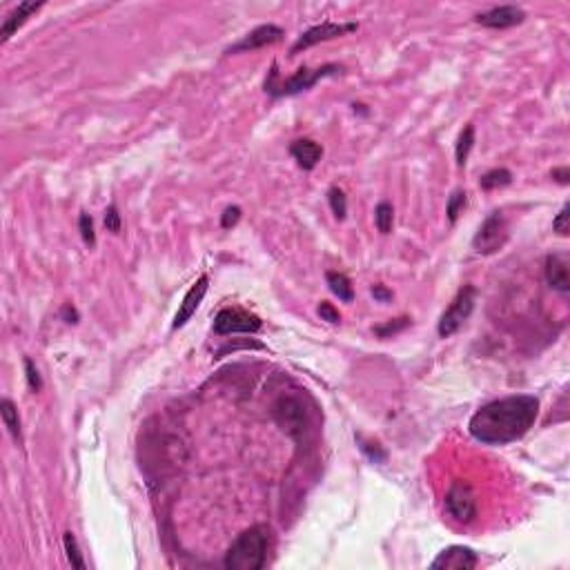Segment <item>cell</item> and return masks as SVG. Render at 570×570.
<instances>
[{
	"instance_id": "6da1fadb",
	"label": "cell",
	"mask_w": 570,
	"mask_h": 570,
	"mask_svg": "<svg viewBox=\"0 0 570 570\" xmlns=\"http://www.w3.org/2000/svg\"><path fill=\"white\" fill-rule=\"evenodd\" d=\"M539 399L533 394H512L481 405L472 414L468 432L486 445H506L521 439L535 425Z\"/></svg>"
},
{
	"instance_id": "7a4b0ae2",
	"label": "cell",
	"mask_w": 570,
	"mask_h": 570,
	"mask_svg": "<svg viewBox=\"0 0 570 570\" xmlns=\"http://www.w3.org/2000/svg\"><path fill=\"white\" fill-rule=\"evenodd\" d=\"M268 548H270V528L265 524L250 526L227 548V553L223 557V566L227 570H261L268 564Z\"/></svg>"
},
{
	"instance_id": "3957f363",
	"label": "cell",
	"mask_w": 570,
	"mask_h": 570,
	"mask_svg": "<svg viewBox=\"0 0 570 570\" xmlns=\"http://www.w3.org/2000/svg\"><path fill=\"white\" fill-rule=\"evenodd\" d=\"M344 72L341 65H323L319 70H308V67H301L297 70L288 78H281V74L277 70V65H272L270 70V76L265 78V85L263 89L265 94H270L272 98H281V96H294V94H301L310 87H315V85L321 81V78H328V76H337Z\"/></svg>"
},
{
	"instance_id": "277c9868",
	"label": "cell",
	"mask_w": 570,
	"mask_h": 570,
	"mask_svg": "<svg viewBox=\"0 0 570 570\" xmlns=\"http://www.w3.org/2000/svg\"><path fill=\"white\" fill-rule=\"evenodd\" d=\"M272 416L281 430L294 441H308L312 430V419L306 401L299 394H281L272 403Z\"/></svg>"
},
{
	"instance_id": "5b68a950",
	"label": "cell",
	"mask_w": 570,
	"mask_h": 570,
	"mask_svg": "<svg viewBox=\"0 0 570 570\" xmlns=\"http://www.w3.org/2000/svg\"><path fill=\"white\" fill-rule=\"evenodd\" d=\"M474 297H477V290L472 285H463V288L457 292V297L452 299V303L439 319V326H436V332H439L441 339H448L457 332L465 321L470 319L472 310H474Z\"/></svg>"
},
{
	"instance_id": "8992f818",
	"label": "cell",
	"mask_w": 570,
	"mask_h": 570,
	"mask_svg": "<svg viewBox=\"0 0 570 570\" xmlns=\"http://www.w3.org/2000/svg\"><path fill=\"white\" fill-rule=\"evenodd\" d=\"M508 241V225L501 212H492L486 221L481 223L472 239V250L477 254H495Z\"/></svg>"
},
{
	"instance_id": "52a82bcc",
	"label": "cell",
	"mask_w": 570,
	"mask_h": 570,
	"mask_svg": "<svg viewBox=\"0 0 570 570\" xmlns=\"http://www.w3.org/2000/svg\"><path fill=\"white\" fill-rule=\"evenodd\" d=\"M445 510L459 524H470L477 517V495L465 481H454L445 492Z\"/></svg>"
},
{
	"instance_id": "ba28073f",
	"label": "cell",
	"mask_w": 570,
	"mask_h": 570,
	"mask_svg": "<svg viewBox=\"0 0 570 570\" xmlns=\"http://www.w3.org/2000/svg\"><path fill=\"white\" fill-rule=\"evenodd\" d=\"M263 328V321L241 308H223L214 317V332L216 335H236V332H259Z\"/></svg>"
},
{
	"instance_id": "9c48e42d",
	"label": "cell",
	"mask_w": 570,
	"mask_h": 570,
	"mask_svg": "<svg viewBox=\"0 0 570 570\" xmlns=\"http://www.w3.org/2000/svg\"><path fill=\"white\" fill-rule=\"evenodd\" d=\"M352 32H357V23H330V21L321 23L317 27H312V30L303 32L297 38V43H294L290 50V56H297L303 50H308V47H315L326 41H335V38H341V36L352 34Z\"/></svg>"
},
{
	"instance_id": "30bf717a",
	"label": "cell",
	"mask_w": 570,
	"mask_h": 570,
	"mask_svg": "<svg viewBox=\"0 0 570 570\" xmlns=\"http://www.w3.org/2000/svg\"><path fill=\"white\" fill-rule=\"evenodd\" d=\"M479 557L468 546H448L432 559L430 568L434 570H472L477 568Z\"/></svg>"
},
{
	"instance_id": "8fae6325",
	"label": "cell",
	"mask_w": 570,
	"mask_h": 570,
	"mask_svg": "<svg viewBox=\"0 0 570 570\" xmlns=\"http://www.w3.org/2000/svg\"><path fill=\"white\" fill-rule=\"evenodd\" d=\"M283 30L279 25H261L252 30L250 34H245L239 43H234L232 47H227V54H239V52H254L261 50V47H268L279 43L283 38Z\"/></svg>"
},
{
	"instance_id": "7c38bea8",
	"label": "cell",
	"mask_w": 570,
	"mask_h": 570,
	"mask_svg": "<svg viewBox=\"0 0 570 570\" xmlns=\"http://www.w3.org/2000/svg\"><path fill=\"white\" fill-rule=\"evenodd\" d=\"M474 21L481 27H488V30H510V27H517L526 21V12L515 5H503L479 14Z\"/></svg>"
},
{
	"instance_id": "4fadbf2b",
	"label": "cell",
	"mask_w": 570,
	"mask_h": 570,
	"mask_svg": "<svg viewBox=\"0 0 570 570\" xmlns=\"http://www.w3.org/2000/svg\"><path fill=\"white\" fill-rule=\"evenodd\" d=\"M207 288H210V277H207V274H201V277L196 279V283L192 285V288L187 290V294L183 297V303L178 306V312H176V317H174V321H172V328H174V330L183 328L185 323L194 317V312L198 310V306H201L203 297L207 294Z\"/></svg>"
},
{
	"instance_id": "5bb4252c",
	"label": "cell",
	"mask_w": 570,
	"mask_h": 570,
	"mask_svg": "<svg viewBox=\"0 0 570 570\" xmlns=\"http://www.w3.org/2000/svg\"><path fill=\"white\" fill-rule=\"evenodd\" d=\"M43 7L45 3H21L18 7H14L3 21V27H0V43H7L18 32V27H23L27 23V18L34 16Z\"/></svg>"
},
{
	"instance_id": "9a60e30c",
	"label": "cell",
	"mask_w": 570,
	"mask_h": 570,
	"mask_svg": "<svg viewBox=\"0 0 570 570\" xmlns=\"http://www.w3.org/2000/svg\"><path fill=\"white\" fill-rule=\"evenodd\" d=\"M290 154L303 169H315L323 156V147L312 138H299L290 145Z\"/></svg>"
},
{
	"instance_id": "2e32d148",
	"label": "cell",
	"mask_w": 570,
	"mask_h": 570,
	"mask_svg": "<svg viewBox=\"0 0 570 570\" xmlns=\"http://www.w3.org/2000/svg\"><path fill=\"white\" fill-rule=\"evenodd\" d=\"M546 281L553 290H559V292H568L570 290V274H568V263L562 259V256H548L546 259Z\"/></svg>"
},
{
	"instance_id": "e0dca14e",
	"label": "cell",
	"mask_w": 570,
	"mask_h": 570,
	"mask_svg": "<svg viewBox=\"0 0 570 570\" xmlns=\"http://www.w3.org/2000/svg\"><path fill=\"white\" fill-rule=\"evenodd\" d=\"M326 281H328L330 292L335 294V297H339V301H344V303H352L355 301L352 281H350L344 272H328L326 274Z\"/></svg>"
},
{
	"instance_id": "ac0fdd59",
	"label": "cell",
	"mask_w": 570,
	"mask_h": 570,
	"mask_svg": "<svg viewBox=\"0 0 570 570\" xmlns=\"http://www.w3.org/2000/svg\"><path fill=\"white\" fill-rule=\"evenodd\" d=\"M0 414H3V421H5V427L9 430V434H12L14 439L21 443L23 441L21 419H18V410H16L12 399H3V401H0Z\"/></svg>"
},
{
	"instance_id": "d6986e66",
	"label": "cell",
	"mask_w": 570,
	"mask_h": 570,
	"mask_svg": "<svg viewBox=\"0 0 570 570\" xmlns=\"http://www.w3.org/2000/svg\"><path fill=\"white\" fill-rule=\"evenodd\" d=\"M472 147H474V125H465L461 129L459 138H457V145H454V158H457L459 167L465 165V160H468Z\"/></svg>"
},
{
	"instance_id": "ffe728a7",
	"label": "cell",
	"mask_w": 570,
	"mask_h": 570,
	"mask_svg": "<svg viewBox=\"0 0 570 570\" xmlns=\"http://www.w3.org/2000/svg\"><path fill=\"white\" fill-rule=\"evenodd\" d=\"M510 183H512V172L506 167H495L479 178V185L483 189H497V187H506Z\"/></svg>"
},
{
	"instance_id": "44dd1931",
	"label": "cell",
	"mask_w": 570,
	"mask_h": 570,
	"mask_svg": "<svg viewBox=\"0 0 570 570\" xmlns=\"http://www.w3.org/2000/svg\"><path fill=\"white\" fill-rule=\"evenodd\" d=\"M394 223V210L388 201H381L374 207V225L381 234H390Z\"/></svg>"
},
{
	"instance_id": "7402d4cb",
	"label": "cell",
	"mask_w": 570,
	"mask_h": 570,
	"mask_svg": "<svg viewBox=\"0 0 570 570\" xmlns=\"http://www.w3.org/2000/svg\"><path fill=\"white\" fill-rule=\"evenodd\" d=\"M63 546H65V555H67V562L74 568H78V570L87 568V564H85V559H83L81 548H78V541H76V537L72 533H65L63 535Z\"/></svg>"
},
{
	"instance_id": "603a6c76",
	"label": "cell",
	"mask_w": 570,
	"mask_h": 570,
	"mask_svg": "<svg viewBox=\"0 0 570 570\" xmlns=\"http://www.w3.org/2000/svg\"><path fill=\"white\" fill-rule=\"evenodd\" d=\"M328 203H330V210L335 214L339 221H344L346 214H348V198L344 194V189L339 187H330L328 189Z\"/></svg>"
},
{
	"instance_id": "cb8c5ba5",
	"label": "cell",
	"mask_w": 570,
	"mask_h": 570,
	"mask_svg": "<svg viewBox=\"0 0 570 570\" xmlns=\"http://www.w3.org/2000/svg\"><path fill=\"white\" fill-rule=\"evenodd\" d=\"M410 323H412V319L399 317V319H394V321L383 323V326H377V328H374V335H377L379 339H390L392 335H399V332H403L408 326H410Z\"/></svg>"
},
{
	"instance_id": "d4e9b609",
	"label": "cell",
	"mask_w": 570,
	"mask_h": 570,
	"mask_svg": "<svg viewBox=\"0 0 570 570\" xmlns=\"http://www.w3.org/2000/svg\"><path fill=\"white\" fill-rule=\"evenodd\" d=\"M465 203H468V194L465 192H452V196L448 198V205H445V214H448V221L450 223H457L459 214L463 212Z\"/></svg>"
},
{
	"instance_id": "484cf974",
	"label": "cell",
	"mask_w": 570,
	"mask_h": 570,
	"mask_svg": "<svg viewBox=\"0 0 570 570\" xmlns=\"http://www.w3.org/2000/svg\"><path fill=\"white\" fill-rule=\"evenodd\" d=\"M357 441H359V448L368 454V459H370V461H374V463H383V461L388 459L386 450H381V445H379V443L366 441L363 436H357Z\"/></svg>"
},
{
	"instance_id": "4316f807",
	"label": "cell",
	"mask_w": 570,
	"mask_h": 570,
	"mask_svg": "<svg viewBox=\"0 0 570 570\" xmlns=\"http://www.w3.org/2000/svg\"><path fill=\"white\" fill-rule=\"evenodd\" d=\"M78 230H81L83 241L87 243L89 248H94V245H96V232H94V221H92V216L87 212H81V216H78Z\"/></svg>"
},
{
	"instance_id": "83f0119b",
	"label": "cell",
	"mask_w": 570,
	"mask_h": 570,
	"mask_svg": "<svg viewBox=\"0 0 570 570\" xmlns=\"http://www.w3.org/2000/svg\"><path fill=\"white\" fill-rule=\"evenodd\" d=\"M25 377H27V383L34 392H41L43 390V379H41V372H38V368L34 366V361L30 357H25Z\"/></svg>"
},
{
	"instance_id": "f1b7e54d",
	"label": "cell",
	"mask_w": 570,
	"mask_h": 570,
	"mask_svg": "<svg viewBox=\"0 0 570 570\" xmlns=\"http://www.w3.org/2000/svg\"><path fill=\"white\" fill-rule=\"evenodd\" d=\"M105 227H107V232H112V234H118L120 232L123 218L118 214V207L116 205H109L107 210H105Z\"/></svg>"
},
{
	"instance_id": "f546056e",
	"label": "cell",
	"mask_w": 570,
	"mask_h": 570,
	"mask_svg": "<svg viewBox=\"0 0 570 570\" xmlns=\"http://www.w3.org/2000/svg\"><path fill=\"white\" fill-rule=\"evenodd\" d=\"M568 218H570V205H564L562 212H559V214L555 216V221H553V230H555L559 236H568V232H570Z\"/></svg>"
},
{
	"instance_id": "4dcf8cb0",
	"label": "cell",
	"mask_w": 570,
	"mask_h": 570,
	"mask_svg": "<svg viewBox=\"0 0 570 570\" xmlns=\"http://www.w3.org/2000/svg\"><path fill=\"white\" fill-rule=\"evenodd\" d=\"M239 221H241V207L239 205L225 207V212L221 214V227L223 230H230V227H234Z\"/></svg>"
},
{
	"instance_id": "1f68e13d",
	"label": "cell",
	"mask_w": 570,
	"mask_h": 570,
	"mask_svg": "<svg viewBox=\"0 0 570 570\" xmlns=\"http://www.w3.org/2000/svg\"><path fill=\"white\" fill-rule=\"evenodd\" d=\"M317 312H319V317H321L323 321H328V323H341L339 310H337L335 306H332V303H328V301H321L319 308H317Z\"/></svg>"
},
{
	"instance_id": "d6a6232c",
	"label": "cell",
	"mask_w": 570,
	"mask_h": 570,
	"mask_svg": "<svg viewBox=\"0 0 570 570\" xmlns=\"http://www.w3.org/2000/svg\"><path fill=\"white\" fill-rule=\"evenodd\" d=\"M61 317L67 321V323H78V319H81V315H78V310H76L72 303H65L63 306V310H61Z\"/></svg>"
},
{
	"instance_id": "836d02e7",
	"label": "cell",
	"mask_w": 570,
	"mask_h": 570,
	"mask_svg": "<svg viewBox=\"0 0 570 570\" xmlns=\"http://www.w3.org/2000/svg\"><path fill=\"white\" fill-rule=\"evenodd\" d=\"M372 297L379 301V303H388L392 299V292L388 290V288H383V285H374L372 288Z\"/></svg>"
},
{
	"instance_id": "e575fe53",
	"label": "cell",
	"mask_w": 570,
	"mask_h": 570,
	"mask_svg": "<svg viewBox=\"0 0 570 570\" xmlns=\"http://www.w3.org/2000/svg\"><path fill=\"white\" fill-rule=\"evenodd\" d=\"M553 178L557 180V183L568 185V180H570V169H568V167H555V169H553Z\"/></svg>"
}]
</instances>
